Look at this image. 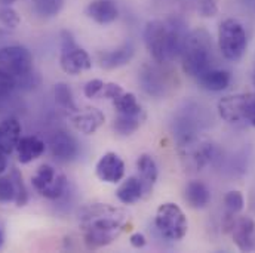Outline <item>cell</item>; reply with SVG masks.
Here are the masks:
<instances>
[{
    "instance_id": "e575fe53",
    "label": "cell",
    "mask_w": 255,
    "mask_h": 253,
    "mask_svg": "<svg viewBox=\"0 0 255 253\" xmlns=\"http://www.w3.org/2000/svg\"><path fill=\"white\" fill-rule=\"evenodd\" d=\"M122 92H124V89H122L121 84H118V83H106V84H104V89H103V92H101V96H104V98L113 101V99H115L116 96H119Z\"/></svg>"
},
{
    "instance_id": "8fae6325",
    "label": "cell",
    "mask_w": 255,
    "mask_h": 253,
    "mask_svg": "<svg viewBox=\"0 0 255 253\" xmlns=\"http://www.w3.org/2000/svg\"><path fill=\"white\" fill-rule=\"evenodd\" d=\"M95 173L100 181L107 184H118L125 176V163L119 154L109 151L106 153L95 166Z\"/></svg>"
},
{
    "instance_id": "603a6c76",
    "label": "cell",
    "mask_w": 255,
    "mask_h": 253,
    "mask_svg": "<svg viewBox=\"0 0 255 253\" xmlns=\"http://www.w3.org/2000/svg\"><path fill=\"white\" fill-rule=\"evenodd\" d=\"M116 197L124 204H133L138 200H141L144 197V188H142L141 179L136 176H129L116 190Z\"/></svg>"
},
{
    "instance_id": "7402d4cb",
    "label": "cell",
    "mask_w": 255,
    "mask_h": 253,
    "mask_svg": "<svg viewBox=\"0 0 255 253\" xmlns=\"http://www.w3.org/2000/svg\"><path fill=\"white\" fill-rule=\"evenodd\" d=\"M184 198L193 209H203L211 201V191L200 181H190L186 187Z\"/></svg>"
},
{
    "instance_id": "9c48e42d",
    "label": "cell",
    "mask_w": 255,
    "mask_h": 253,
    "mask_svg": "<svg viewBox=\"0 0 255 253\" xmlns=\"http://www.w3.org/2000/svg\"><path fill=\"white\" fill-rule=\"evenodd\" d=\"M31 184L34 187V190L48 200L61 198L68 187V181H67L65 175L58 172L51 165L39 166L36 173L31 178Z\"/></svg>"
},
{
    "instance_id": "44dd1931",
    "label": "cell",
    "mask_w": 255,
    "mask_h": 253,
    "mask_svg": "<svg viewBox=\"0 0 255 253\" xmlns=\"http://www.w3.org/2000/svg\"><path fill=\"white\" fill-rule=\"evenodd\" d=\"M136 169L139 173V179L142 182L144 195H148L157 181V165L151 156L141 154L136 160Z\"/></svg>"
},
{
    "instance_id": "ba28073f",
    "label": "cell",
    "mask_w": 255,
    "mask_h": 253,
    "mask_svg": "<svg viewBox=\"0 0 255 253\" xmlns=\"http://www.w3.org/2000/svg\"><path fill=\"white\" fill-rule=\"evenodd\" d=\"M60 65L64 73L70 76H77L83 71L91 70L92 60L89 54L80 48L73 34L67 30L61 33V54H60Z\"/></svg>"
},
{
    "instance_id": "d590c367",
    "label": "cell",
    "mask_w": 255,
    "mask_h": 253,
    "mask_svg": "<svg viewBox=\"0 0 255 253\" xmlns=\"http://www.w3.org/2000/svg\"><path fill=\"white\" fill-rule=\"evenodd\" d=\"M129 242H130L132 248H135V249H141V248H144V246H145V243H147V240H145L144 234H141V233H135V234H132V236L129 237Z\"/></svg>"
},
{
    "instance_id": "1f68e13d",
    "label": "cell",
    "mask_w": 255,
    "mask_h": 253,
    "mask_svg": "<svg viewBox=\"0 0 255 253\" xmlns=\"http://www.w3.org/2000/svg\"><path fill=\"white\" fill-rule=\"evenodd\" d=\"M16 87V77L0 68V98L9 96Z\"/></svg>"
},
{
    "instance_id": "3957f363",
    "label": "cell",
    "mask_w": 255,
    "mask_h": 253,
    "mask_svg": "<svg viewBox=\"0 0 255 253\" xmlns=\"http://www.w3.org/2000/svg\"><path fill=\"white\" fill-rule=\"evenodd\" d=\"M181 67L183 71L190 77H199L214 64V45L211 34L197 28L187 34L183 51H181Z\"/></svg>"
},
{
    "instance_id": "8992f818",
    "label": "cell",
    "mask_w": 255,
    "mask_h": 253,
    "mask_svg": "<svg viewBox=\"0 0 255 253\" xmlns=\"http://www.w3.org/2000/svg\"><path fill=\"white\" fill-rule=\"evenodd\" d=\"M154 225L159 234L171 242H178L184 239L189 230L187 218L181 207L175 203H163L157 207Z\"/></svg>"
},
{
    "instance_id": "4316f807",
    "label": "cell",
    "mask_w": 255,
    "mask_h": 253,
    "mask_svg": "<svg viewBox=\"0 0 255 253\" xmlns=\"http://www.w3.org/2000/svg\"><path fill=\"white\" fill-rule=\"evenodd\" d=\"M54 96H55V102L64 108L65 111H70V113H76L79 108L74 102V98H73V92L71 89L68 87V84L65 83H57L55 87H54Z\"/></svg>"
},
{
    "instance_id": "ab89813d",
    "label": "cell",
    "mask_w": 255,
    "mask_h": 253,
    "mask_svg": "<svg viewBox=\"0 0 255 253\" xmlns=\"http://www.w3.org/2000/svg\"><path fill=\"white\" fill-rule=\"evenodd\" d=\"M1 245H3V233L0 230V248H1Z\"/></svg>"
},
{
    "instance_id": "4dcf8cb0",
    "label": "cell",
    "mask_w": 255,
    "mask_h": 253,
    "mask_svg": "<svg viewBox=\"0 0 255 253\" xmlns=\"http://www.w3.org/2000/svg\"><path fill=\"white\" fill-rule=\"evenodd\" d=\"M15 201V185L9 176H0V203H12Z\"/></svg>"
},
{
    "instance_id": "5bb4252c",
    "label": "cell",
    "mask_w": 255,
    "mask_h": 253,
    "mask_svg": "<svg viewBox=\"0 0 255 253\" xmlns=\"http://www.w3.org/2000/svg\"><path fill=\"white\" fill-rule=\"evenodd\" d=\"M106 122V117L103 114L101 110L98 108H86L83 111L77 110L76 113H73L71 117V123L76 127V130L85 133V135H92L95 133L100 127L103 126V123Z\"/></svg>"
},
{
    "instance_id": "7c38bea8",
    "label": "cell",
    "mask_w": 255,
    "mask_h": 253,
    "mask_svg": "<svg viewBox=\"0 0 255 253\" xmlns=\"http://www.w3.org/2000/svg\"><path fill=\"white\" fill-rule=\"evenodd\" d=\"M51 154L60 160V162H71L79 154V145L77 141L67 132L57 130L49 136L48 141Z\"/></svg>"
},
{
    "instance_id": "4fadbf2b",
    "label": "cell",
    "mask_w": 255,
    "mask_h": 253,
    "mask_svg": "<svg viewBox=\"0 0 255 253\" xmlns=\"http://www.w3.org/2000/svg\"><path fill=\"white\" fill-rule=\"evenodd\" d=\"M233 243L242 252H251L255 248V222L250 216H236L230 231Z\"/></svg>"
},
{
    "instance_id": "ac0fdd59",
    "label": "cell",
    "mask_w": 255,
    "mask_h": 253,
    "mask_svg": "<svg viewBox=\"0 0 255 253\" xmlns=\"http://www.w3.org/2000/svg\"><path fill=\"white\" fill-rule=\"evenodd\" d=\"M135 54V48L132 43H124L122 46L113 49V51H107V52H101L98 57L100 65L106 70H115L119 67H124L127 64L130 63V60L133 58Z\"/></svg>"
},
{
    "instance_id": "6da1fadb",
    "label": "cell",
    "mask_w": 255,
    "mask_h": 253,
    "mask_svg": "<svg viewBox=\"0 0 255 253\" xmlns=\"http://www.w3.org/2000/svg\"><path fill=\"white\" fill-rule=\"evenodd\" d=\"M127 222V210L109 203H92L79 212L83 242L89 251L113 243L125 230Z\"/></svg>"
},
{
    "instance_id": "f1b7e54d",
    "label": "cell",
    "mask_w": 255,
    "mask_h": 253,
    "mask_svg": "<svg viewBox=\"0 0 255 253\" xmlns=\"http://www.w3.org/2000/svg\"><path fill=\"white\" fill-rule=\"evenodd\" d=\"M10 178H12L13 185H15V204L18 207L25 206L27 201H28V192H27V188H25L24 178H22L21 172L18 169H12Z\"/></svg>"
},
{
    "instance_id": "2e32d148",
    "label": "cell",
    "mask_w": 255,
    "mask_h": 253,
    "mask_svg": "<svg viewBox=\"0 0 255 253\" xmlns=\"http://www.w3.org/2000/svg\"><path fill=\"white\" fill-rule=\"evenodd\" d=\"M138 80L145 93H148L151 96H163L165 95L166 82L162 77V73L159 70H156L154 67L144 65L139 71Z\"/></svg>"
},
{
    "instance_id": "ffe728a7",
    "label": "cell",
    "mask_w": 255,
    "mask_h": 253,
    "mask_svg": "<svg viewBox=\"0 0 255 253\" xmlns=\"http://www.w3.org/2000/svg\"><path fill=\"white\" fill-rule=\"evenodd\" d=\"M230 73L226 70H217V68H209L203 74L197 77L199 84L209 92H221L229 87L230 84Z\"/></svg>"
},
{
    "instance_id": "e0dca14e",
    "label": "cell",
    "mask_w": 255,
    "mask_h": 253,
    "mask_svg": "<svg viewBox=\"0 0 255 253\" xmlns=\"http://www.w3.org/2000/svg\"><path fill=\"white\" fill-rule=\"evenodd\" d=\"M22 127L15 117H7L0 122V150L6 154H10L16 150V145L21 139Z\"/></svg>"
},
{
    "instance_id": "f35d334b",
    "label": "cell",
    "mask_w": 255,
    "mask_h": 253,
    "mask_svg": "<svg viewBox=\"0 0 255 253\" xmlns=\"http://www.w3.org/2000/svg\"><path fill=\"white\" fill-rule=\"evenodd\" d=\"M15 0H0V3H1V6H9L10 3H13Z\"/></svg>"
},
{
    "instance_id": "7a4b0ae2",
    "label": "cell",
    "mask_w": 255,
    "mask_h": 253,
    "mask_svg": "<svg viewBox=\"0 0 255 253\" xmlns=\"http://www.w3.org/2000/svg\"><path fill=\"white\" fill-rule=\"evenodd\" d=\"M187 34L186 22L180 18H171L168 21L151 19L142 31L147 51L159 64L171 63L181 55Z\"/></svg>"
},
{
    "instance_id": "74e56055",
    "label": "cell",
    "mask_w": 255,
    "mask_h": 253,
    "mask_svg": "<svg viewBox=\"0 0 255 253\" xmlns=\"http://www.w3.org/2000/svg\"><path fill=\"white\" fill-rule=\"evenodd\" d=\"M250 210L253 212V213H255V184L254 187L251 188V192H250Z\"/></svg>"
},
{
    "instance_id": "d4e9b609",
    "label": "cell",
    "mask_w": 255,
    "mask_h": 253,
    "mask_svg": "<svg viewBox=\"0 0 255 253\" xmlns=\"http://www.w3.org/2000/svg\"><path fill=\"white\" fill-rule=\"evenodd\" d=\"M142 119L144 114H118L113 127L116 133H119L121 136H129L139 127Z\"/></svg>"
},
{
    "instance_id": "f546056e",
    "label": "cell",
    "mask_w": 255,
    "mask_h": 253,
    "mask_svg": "<svg viewBox=\"0 0 255 253\" xmlns=\"http://www.w3.org/2000/svg\"><path fill=\"white\" fill-rule=\"evenodd\" d=\"M224 204H226V209L227 212L230 213H239L244 206H245V198H244V194L241 191H229L224 197Z\"/></svg>"
},
{
    "instance_id": "8d00e7d4",
    "label": "cell",
    "mask_w": 255,
    "mask_h": 253,
    "mask_svg": "<svg viewBox=\"0 0 255 253\" xmlns=\"http://www.w3.org/2000/svg\"><path fill=\"white\" fill-rule=\"evenodd\" d=\"M7 154L6 153H3L1 150H0V175L7 169V157H6Z\"/></svg>"
},
{
    "instance_id": "5b68a950",
    "label": "cell",
    "mask_w": 255,
    "mask_h": 253,
    "mask_svg": "<svg viewBox=\"0 0 255 253\" xmlns=\"http://www.w3.org/2000/svg\"><path fill=\"white\" fill-rule=\"evenodd\" d=\"M218 48L229 61H239L244 57L248 48V36L241 21L235 18L221 21L218 27Z\"/></svg>"
},
{
    "instance_id": "277c9868",
    "label": "cell",
    "mask_w": 255,
    "mask_h": 253,
    "mask_svg": "<svg viewBox=\"0 0 255 253\" xmlns=\"http://www.w3.org/2000/svg\"><path fill=\"white\" fill-rule=\"evenodd\" d=\"M178 154L187 170L199 172L212 162L215 147L206 138L189 130L178 139Z\"/></svg>"
},
{
    "instance_id": "b9f144b4",
    "label": "cell",
    "mask_w": 255,
    "mask_h": 253,
    "mask_svg": "<svg viewBox=\"0 0 255 253\" xmlns=\"http://www.w3.org/2000/svg\"><path fill=\"white\" fill-rule=\"evenodd\" d=\"M251 123H253V126L255 127V117H254V119H253V120H251Z\"/></svg>"
},
{
    "instance_id": "9a60e30c",
    "label": "cell",
    "mask_w": 255,
    "mask_h": 253,
    "mask_svg": "<svg viewBox=\"0 0 255 253\" xmlns=\"http://www.w3.org/2000/svg\"><path fill=\"white\" fill-rule=\"evenodd\" d=\"M85 13L97 24L107 25L118 19L119 9L112 0H94L86 6Z\"/></svg>"
},
{
    "instance_id": "d6a6232c",
    "label": "cell",
    "mask_w": 255,
    "mask_h": 253,
    "mask_svg": "<svg viewBox=\"0 0 255 253\" xmlns=\"http://www.w3.org/2000/svg\"><path fill=\"white\" fill-rule=\"evenodd\" d=\"M197 12L203 18H212L218 12V0H194Z\"/></svg>"
},
{
    "instance_id": "cb8c5ba5",
    "label": "cell",
    "mask_w": 255,
    "mask_h": 253,
    "mask_svg": "<svg viewBox=\"0 0 255 253\" xmlns=\"http://www.w3.org/2000/svg\"><path fill=\"white\" fill-rule=\"evenodd\" d=\"M113 107L118 114H144L136 96L125 90L113 99Z\"/></svg>"
},
{
    "instance_id": "60d3db41",
    "label": "cell",
    "mask_w": 255,
    "mask_h": 253,
    "mask_svg": "<svg viewBox=\"0 0 255 253\" xmlns=\"http://www.w3.org/2000/svg\"><path fill=\"white\" fill-rule=\"evenodd\" d=\"M253 82H254V86H255V68H254V74H253Z\"/></svg>"
},
{
    "instance_id": "83f0119b",
    "label": "cell",
    "mask_w": 255,
    "mask_h": 253,
    "mask_svg": "<svg viewBox=\"0 0 255 253\" xmlns=\"http://www.w3.org/2000/svg\"><path fill=\"white\" fill-rule=\"evenodd\" d=\"M21 22V18L15 9L10 6H0V30L9 31L15 30Z\"/></svg>"
},
{
    "instance_id": "52a82bcc",
    "label": "cell",
    "mask_w": 255,
    "mask_h": 253,
    "mask_svg": "<svg viewBox=\"0 0 255 253\" xmlns=\"http://www.w3.org/2000/svg\"><path fill=\"white\" fill-rule=\"evenodd\" d=\"M218 113L229 123H242L255 117V93L227 95L218 101Z\"/></svg>"
},
{
    "instance_id": "484cf974",
    "label": "cell",
    "mask_w": 255,
    "mask_h": 253,
    "mask_svg": "<svg viewBox=\"0 0 255 253\" xmlns=\"http://www.w3.org/2000/svg\"><path fill=\"white\" fill-rule=\"evenodd\" d=\"M64 0H33L31 9L40 18H54L63 9Z\"/></svg>"
},
{
    "instance_id": "836d02e7",
    "label": "cell",
    "mask_w": 255,
    "mask_h": 253,
    "mask_svg": "<svg viewBox=\"0 0 255 253\" xmlns=\"http://www.w3.org/2000/svg\"><path fill=\"white\" fill-rule=\"evenodd\" d=\"M104 84H106V83H104L103 80H100V79H92V80H89V82L85 84V87H83L85 96H86V98L100 96L101 92H103V89H104Z\"/></svg>"
},
{
    "instance_id": "30bf717a",
    "label": "cell",
    "mask_w": 255,
    "mask_h": 253,
    "mask_svg": "<svg viewBox=\"0 0 255 253\" xmlns=\"http://www.w3.org/2000/svg\"><path fill=\"white\" fill-rule=\"evenodd\" d=\"M0 68L13 77H22L33 71V55L24 46H3L0 48Z\"/></svg>"
},
{
    "instance_id": "d6986e66",
    "label": "cell",
    "mask_w": 255,
    "mask_h": 253,
    "mask_svg": "<svg viewBox=\"0 0 255 253\" xmlns=\"http://www.w3.org/2000/svg\"><path fill=\"white\" fill-rule=\"evenodd\" d=\"M46 150V144L37 138V136H21L18 145H16V154L18 160L22 165H28L34 160H37Z\"/></svg>"
}]
</instances>
